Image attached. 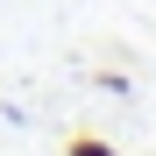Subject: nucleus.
Wrapping results in <instances>:
<instances>
[{
	"label": "nucleus",
	"instance_id": "nucleus-1",
	"mask_svg": "<svg viewBox=\"0 0 156 156\" xmlns=\"http://www.w3.org/2000/svg\"><path fill=\"white\" fill-rule=\"evenodd\" d=\"M64 156H121V149H114V142H99V135H71Z\"/></svg>",
	"mask_w": 156,
	"mask_h": 156
}]
</instances>
